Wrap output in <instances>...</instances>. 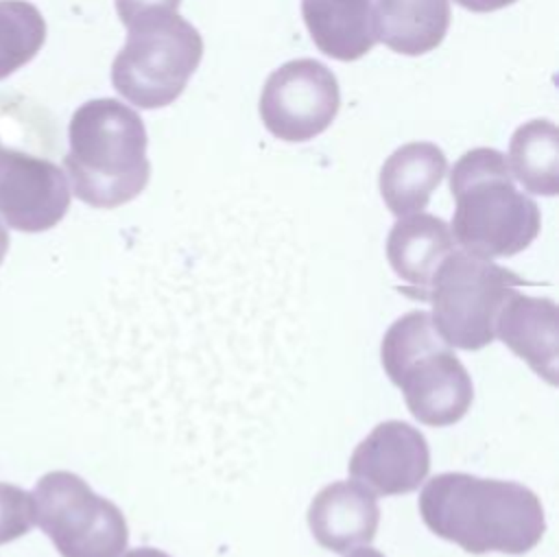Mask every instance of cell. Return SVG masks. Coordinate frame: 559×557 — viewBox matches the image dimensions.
<instances>
[{
	"label": "cell",
	"mask_w": 559,
	"mask_h": 557,
	"mask_svg": "<svg viewBox=\"0 0 559 557\" xmlns=\"http://www.w3.org/2000/svg\"><path fill=\"white\" fill-rule=\"evenodd\" d=\"M417 505L435 535L472 555H522L546 533L537 494L515 481L441 472L424 485Z\"/></svg>",
	"instance_id": "1"
},
{
	"label": "cell",
	"mask_w": 559,
	"mask_h": 557,
	"mask_svg": "<svg viewBox=\"0 0 559 557\" xmlns=\"http://www.w3.org/2000/svg\"><path fill=\"white\" fill-rule=\"evenodd\" d=\"M63 157L72 192L92 208H118L148 183L146 129L142 118L116 98L83 103L68 125Z\"/></svg>",
	"instance_id": "2"
},
{
	"label": "cell",
	"mask_w": 559,
	"mask_h": 557,
	"mask_svg": "<svg viewBox=\"0 0 559 557\" xmlns=\"http://www.w3.org/2000/svg\"><path fill=\"white\" fill-rule=\"evenodd\" d=\"M450 192L456 203L450 232L467 253L509 258L539 234V208L518 190L507 155L498 149L463 153L450 170Z\"/></svg>",
	"instance_id": "3"
},
{
	"label": "cell",
	"mask_w": 559,
	"mask_h": 557,
	"mask_svg": "<svg viewBox=\"0 0 559 557\" xmlns=\"http://www.w3.org/2000/svg\"><path fill=\"white\" fill-rule=\"evenodd\" d=\"M380 360L419 424L450 426L469 411L472 378L437 332L430 312L411 310L397 317L382 336Z\"/></svg>",
	"instance_id": "4"
},
{
	"label": "cell",
	"mask_w": 559,
	"mask_h": 557,
	"mask_svg": "<svg viewBox=\"0 0 559 557\" xmlns=\"http://www.w3.org/2000/svg\"><path fill=\"white\" fill-rule=\"evenodd\" d=\"M127 28V44L111 63L116 92L140 109L175 103L201 63V33L179 13L148 15Z\"/></svg>",
	"instance_id": "5"
},
{
	"label": "cell",
	"mask_w": 559,
	"mask_h": 557,
	"mask_svg": "<svg viewBox=\"0 0 559 557\" xmlns=\"http://www.w3.org/2000/svg\"><path fill=\"white\" fill-rule=\"evenodd\" d=\"M524 284L528 282L511 269L454 249L430 280V319L450 347L480 349L496 339L500 308Z\"/></svg>",
	"instance_id": "6"
},
{
	"label": "cell",
	"mask_w": 559,
	"mask_h": 557,
	"mask_svg": "<svg viewBox=\"0 0 559 557\" xmlns=\"http://www.w3.org/2000/svg\"><path fill=\"white\" fill-rule=\"evenodd\" d=\"M35 522L61 557H120L129 544L122 511L74 472L44 474L33 489Z\"/></svg>",
	"instance_id": "7"
},
{
	"label": "cell",
	"mask_w": 559,
	"mask_h": 557,
	"mask_svg": "<svg viewBox=\"0 0 559 557\" xmlns=\"http://www.w3.org/2000/svg\"><path fill=\"white\" fill-rule=\"evenodd\" d=\"M338 107V81L317 59L286 61L269 74L260 94L262 125L284 142H306L323 133Z\"/></svg>",
	"instance_id": "8"
},
{
	"label": "cell",
	"mask_w": 559,
	"mask_h": 557,
	"mask_svg": "<svg viewBox=\"0 0 559 557\" xmlns=\"http://www.w3.org/2000/svg\"><path fill=\"white\" fill-rule=\"evenodd\" d=\"M70 208L66 173L50 159L4 146L0 140V216L17 232H46Z\"/></svg>",
	"instance_id": "9"
},
{
	"label": "cell",
	"mask_w": 559,
	"mask_h": 557,
	"mask_svg": "<svg viewBox=\"0 0 559 557\" xmlns=\"http://www.w3.org/2000/svg\"><path fill=\"white\" fill-rule=\"evenodd\" d=\"M349 474L380 496L415 491L430 470L426 437L402 419L380 422L352 452Z\"/></svg>",
	"instance_id": "10"
},
{
	"label": "cell",
	"mask_w": 559,
	"mask_h": 557,
	"mask_svg": "<svg viewBox=\"0 0 559 557\" xmlns=\"http://www.w3.org/2000/svg\"><path fill=\"white\" fill-rule=\"evenodd\" d=\"M380 524L376 494L358 481H336L325 485L308 507L312 537L332 553H349L371 544Z\"/></svg>",
	"instance_id": "11"
},
{
	"label": "cell",
	"mask_w": 559,
	"mask_h": 557,
	"mask_svg": "<svg viewBox=\"0 0 559 557\" xmlns=\"http://www.w3.org/2000/svg\"><path fill=\"white\" fill-rule=\"evenodd\" d=\"M456 249L450 225L432 214L400 216L386 238V260L393 273L406 282L404 295L424 299L439 264Z\"/></svg>",
	"instance_id": "12"
},
{
	"label": "cell",
	"mask_w": 559,
	"mask_h": 557,
	"mask_svg": "<svg viewBox=\"0 0 559 557\" xmlns=\"http://www.w3.org/2000/svg\"><path fill=\"white\" fill-rule=\"evenodd\" d=\"M496 336L546 382L557 384L559 317L550 297L513 291L496 319Z\"/></svg>",
	"instance_id": "13"
},
{
	"label": "cell",
	"mask_w": 559,
	"mask_h": 557,
	"mask_svg": "<svg viewBox=\"0 0 559 557\" xmlns=\"http://www.w3.org/2000/svg\"><path fill=\"white\" fill-rule=\"evenodd\" d=\"M301 15L314 46L338 61H356L376 42L373 0H301Z\"/></svg>",
	"instance_id": "14"
},
{
	"label": "cell",
	"mask_w": 559,
	"mask_h": 557,
	"mask_svg": "<svg viewBox=\"0 0 559 557\" xmlns=\"http://www.w3.org/2000/svg\"><path fill=\"white\" fill-rule=\"evenodd\" d=\"M448 170L445 153L432 142H408L395 149L380 168V194L400 218L421 212Z\"/></svg>",
	"instance_id": "15"
},
{
	"label": "cell",
	"mask_w": 559,
	"mask_h": 557,
	"mask_svg": "<svg viewBox=\"0 0 559 557\" xmlns=\"http://www.w3.org/2000/svg\"><path fill=\"white\" fill-rule=\"evenodd\" d=\"M376 35L386 48L417 57L435 50L450 26V0H376Z\"/></svg>",
	"instance_id": "16"
},
{
	"label": "cell",
	"mask_w": 559,
	"mask_h": 557,
	"mask_svg": "<svg viewBox=\"0 0 559 557\" xmlns=\"http://www.w3.org/2000/svg\"><path fill=\"white\" fill-rule=\"evenodd\" d=\"M509 170L526 192L555 197L559 192V131L546 118L520 125L509 142Z\"/></svg>",
	"instance_id": "17"
},
{
	"label": "cell",
	"mask_w": 559,
	"mask_h": 557,
	"mask_svg": "<svg viewBox=\"0 0 559 557\" xmlns=\"http://www.w3.org/2000/svg\"><path fill=\"white\" fill-rule=\"evenodd\" d=\"M46 42V22L26 0H0V81L26 66Z\"/></svg>",
	"instance_id": "18"
},
{
	"label": "cell",
	"mask_w": 559,
	"mask_h": 557,
	"mask_svg": "<svg viewBox=\"0 0 559 557\" xmlns=\"http://www.w3.org/2000/svg\"><path fill=\"white\" fill-rule=\"evenodd\" d=\"M35 524L33 496L11 483L0 481V544L26 535Z\"/></svg>",
	"instance_id": "19"
},
{
	"label": "cell",
	"mask_w": 559,
	"mask_h": 557,
	"mask_svg": "<svg viewBox=\"0 0 559 557\" xmlns=\"http://www.w3.org/2000/svg\"><path fill=\"white\" fill-rule=\"evenodd\" d=\"M181 0H116L118 17L124 26L157 13H177Z\"/></svg>",
	"instance_id": "20"
},
{
	"label": "cell",
	"mask_w": 559,
	"mask_h": 557,
	"mask_svg": "<svg viewBox=\"0 0 559 557\" xmlns=\"http://www.w3.org/2000/svg\"><path fill=\"white\" fill-rule=\"evenodd\" d=\"M459 7L474 11V13H489V11H498L504 9L518 0H454Z\"/></svg>",
	"instance_id": "21"
},
{
	"label": "cell",
	"mask_w": 559,
	"mask_h": 557,
	"mask_svg": "<svg viewBox=\"0 0 559 557\" xmlns=\"http://www.w3.org/2000/svg\"><path fill=\"white\" fill-rule=\"evenodd\" d=\"M122 557H170V555L159 548H153V546H138V548L127 550Z\"/></svg>",
	"instance_id": "22"
},
{
	"label": "cell",
	"mask_w": 559,
	"mask_h": 557,
	"mask_svg": "<svg viewBox=\"0 0 559 557\" xmlns=\"http://www.w3.org/2000/svg\"><path fill=\"white\" fill-rule=\"evenodd\" d=\"M345 557H384L380 550H376V548H371L369 544H365V546H356V548H352L349 553H345Z\"/></svg>",
	"instance_id": "23"
},
{
	"label": "cell",
	"mask_w": 559,
	"mask_h": 557,
	"mask_svg": "<svg viewBox=\"0 0 559 557\" xmlns=\"http://www.w3.org/2000/svg\"><path fill=\"white\" fill-rule=\"evenodd\" d=\"M7 251H9V232H7V227L0 223V264H2V260H4V256H7Z\"/></svg>",
	"instance_id": "24"
}]
</instances>
